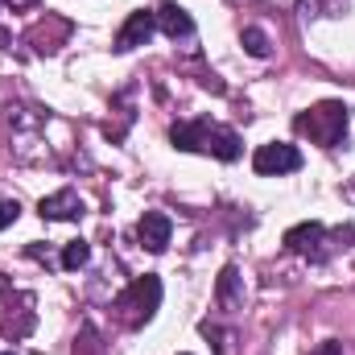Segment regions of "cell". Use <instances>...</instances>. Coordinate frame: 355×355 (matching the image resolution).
I'll use <instances>...</instances> for the list:
<instances>
[{
  "label": "cell",
  "mask_w": 355,
  "mask_h": 355,
  "mask_svg": "<svg viewBox=\"0 0 355 355\" xmlns=\"http://www.w3.org/2000/svg\"><path fill=\"white\" fill-rule=\"evenodd\" d=\"M170 141H174L178 149H186V153H211V157H219V162H236L240 153H244V145H240V137L232 132V128H223V124H211V120H182L170 128Z\"/></svg>",
  "instance_id": "obj_1"
},
{
  "label": "cell",
  "mask_w": 355,
  "mask_h": 355,
  "mask_svg": "<svg viewBox=\"0 0 355 355\" xmlns=\"http://www.w3.org/2000/svg\"><path fill=\"white\" fill-rule=\"evenodd\" d=\"M293 128H297V132H306L314 145L335 149V145H343V137H347V107H343L339 99H327V103H318V107L302 112V116L293 120Z\"/></svg>",
  "instance_id": "obj_2"
},
{
  "label": "cell",
  "mask_w": 355,
  "mask_h": 355,
  "mask_svg": "<svg viewBox=\"0 0 355 355\" xmlns=\"http://www.w3.org/2000/svg\"><path fill=\"white\" fill-rule=\"evenodd\" d=\"M157 306H162V277H153V272H145V277H137L120 297H116V314H120V322L124 327H145L153 314H157Z\"/></svg>",
  "instance_id": "obj_3"
},
{
  "label": "cell",
  "mask_w": 355,
  "mask_h": 355,
  "mask_svg": "<svg viewBox=\"0 0 355 355\" xmlns=\"http://www.w3.org/2000/svg\"><path fill=\"white\" fill-rule=\"evenodd\" d=\"M252 170L261 178H277V174H293V170H302V153L293 149V145H281V141H268L257 149V157H252Z\"/></svg>",
  "instance_id": "obj_4"
},
{
  "label": "cell",
  "mask_w": 355,
  "mask_h": 355,
  "mask_svg": "<svg viewBox=\"0 0 355 355\" xmlns=\"http://www.w3.org/2000/svg\"><path fill=\"white\" fill-rule=\"evenodd\" d=\"M153 29H157V12H149V8H137V12L124 21V29L116 33V50H120V54H128V50L145 46V42L153 37Z\"/></svg>",
  "instance_id": "obj_5"
},
{
  "label": "cell",
  "mask_w": 355,
  "mask_h": 355,
  "mask_svg": "<svg viewBox=\"0 0 355 355\" xmlns=\"http://www.w3.org/2000/svg\"><path fill=\"white\" fill-rule=\"evenodd\" d=\"M137 236H141V244L149 252H166L170 248V236H174V223H170L166 211H145L141 223H137Z\"/></svg>",
  "instance_id": "obj_6"
},
{
  "label": "cell",
  "mask_w": 355,
  "mask_h": 355,
  "mask_svg": "<svg viewBox=\"0 0 355 355\" xmlns=\"http://www.w3.org/2000/svg\"><path fill=\"white\" fill-rule=\"evenodd\" d=\"M322 240H327V227H322L318 219L297 223V227L285 232V248H289V252H306V257H314V261H322V248H318Z\"/></svg>",
  "instance_id": "obj_7"
},
{
  "label": "cell",
  "mask_w": 355,
  "mask_h": 355,
  "mask_svg": "<svg viewBox=\"0 0 355 355\" xmlns=\"http://www.w3.org/2000/svg\"><path fill=\"white\" fill-rule=\"evenodd\" d=\"M37 215L42 219H83V198L75 190H58L37 202Z\"/></svg>",
  "instance_id": "obj_8"
},
{
  "label": "cell",
  "mask_w": 355,
  "mask_h": 355,
  "mask_svg": "<svg viewBox=\"0 0 355 355\" xmlns=\"http://www.w3.org/2000/svg\"><path fill=\"white\" fill-rule=\"evenodd\" d=\"M215 302H219V310H240L244 306V277H240V268L227 265L219 272V281H215Z\"/></svg>",
  "instance_id": "obj_9"
},
{
  "label": "cell",
  "mask_w": 355,
  "mask_h": 355,
  "mask_svg": "<svg viewBox=\"0 0 355 355\" xmlns=\"http://www.w3.org/2000/svg\"><path fill=\"white\" fill-rule=\"evenodd\" d=\"M157 29L166 33V37H194V21H190V12L182 8V4H174V0H166L162 8H157Z\"/></svg>",
  "instance_id": "obj_10"
},
{
  "label": "cell",
  "mask_w": 355,
  "mask_h": 355,
  "mask_svg": "<svg viewBox=\"0 0 355 355\" xmlns=\"http://www.w3.org/2000/svg\"><path fill=\"white\" fill-rule=\"evenodd\" d=\"M87 261H91V244L87 240H71L67 252H62V268H67V272H79Z\"/></svg>",
  "instance_id": "obj_11"
},
{
  "label": "cell",
  "mask_w": 355,
  "mask_h": 355,
  "mask_svg": "<svg viewBox=\"0 0 355 355\" xmlns=\"http://www.w3.org/2000/svg\"><path fill=\"white\" fill-rule=\"evenodd\" d=\"M244 50H248L252 58H268V54H272L268 33H265V29H257V25H248V29H244Z\"/></svg>",
  "instance_id": "obj_12"
},
{
  "label": "cell",
  "mask_w": 355,
  "mask_h": 355,
  "mask_svg": "<svg viewBox=\"0 0 355 355\" xmlns=\"http://www.w3.org/2000/svg\"><path fill=\"white\" fill-rule=\"evenodd\" d=\"M107 347L99 343V331L91 327V322H83V331H79V343H75V355H103Z\"/></svg>",
  "instance_id": "obj_13"
},
{
  "label": "cell",
  "mask_w": 355,
  "mask_h": 355,
  "mask_svg": "<svg viewBox=\"0 0 355 355\" xmlns=\"http://www.w3.org/2000/svg\"><path fill=\"white\" fill-rule=\"evenodd\" d=\"M202 335H207V339H215V352H219V355H232V335H227V331H215L211 322H202Z\"/></svg>",
  "instance_id": "obj_14"
},
{
  "label": "cell",
  "mask_w": 355,
  "mask_h": 355,
  "mask_svg": "<svg viewBox=\"0 0 355 355\" xmlns=\"http://www.w3.org/2000/svg\"><path fill=\"white\" fill-rule=\"evenodd\" d=\"M17 215H21V202H17V198H0V232H4V227H12V223H17Z\"/></svg>",
  "instance_id": "obj_15"
},
{
  "label": "cell",
  "mask_w": 355,
  "mask_h": 355,
  "mask_svg": "<svg viewBox=\"0 0 355 355\" xmlns=\"http://www.w3.org/2000/svg\"><path fill=\"white\" fill-rule=\"evenodd\" d=\"M306 355H343V343H335V339H327L318 352H306Z\"/></svg>",
  "instance_id": "obj_16"
},
{
  "label": "cell",
  "mask_w": 355,
  "mask_h": 355,
  "mask_svg": "<svg viewBox=\"0 0 355 355\" xmlns=\"http://www.w3.org/2000/svg\"><path fill=\"white\" fill-rule=\"evenodd\" d=\"M352 198H355V182H352Z\"/></svg>",
  "instance_id": "obj_17"
},
{
  "label": "cell",
  "mask_w": 355,
  "mask_h": 355,
  "mask_svg": "<svg viewBox=\"0 0 355 355\" xmlns=\"http://www.w3.org/2000/svg\"><path fill=\"white\" fill-rule=\"evenodd\" d=\"M0 355H12V352H0Z\"/></svg>",
  "instance_id": "obj_18"
},
{
  "label": "cell",
  "mask_w": 355,
  "mask_h": 355,
  "mask_svg": "<svg viewBox=\"0 0 355 355\" xmlns=\"http://www.w3.org/2000/svg\"><path fill=\"white\" fill-rule=\"evenodd\" d=\"M0 8H4V0H0Z\"/></svg>",
  "instance_id": "obj_19"
},
{
  "label": "cell",
  "mask_w": 355,
  "mask_h": 355,
  "mask_svg": "<svg viewBox=\"0 0 355 355\" xmlns=\"http://www.w3.org/2000/svg\"><path fill=\"white\" fill-rule=\"evenodd\" d=\"M182 355H186V352H182Z\"/></svg>",
  "instance_id": "obj_20"
}]
</instances>
